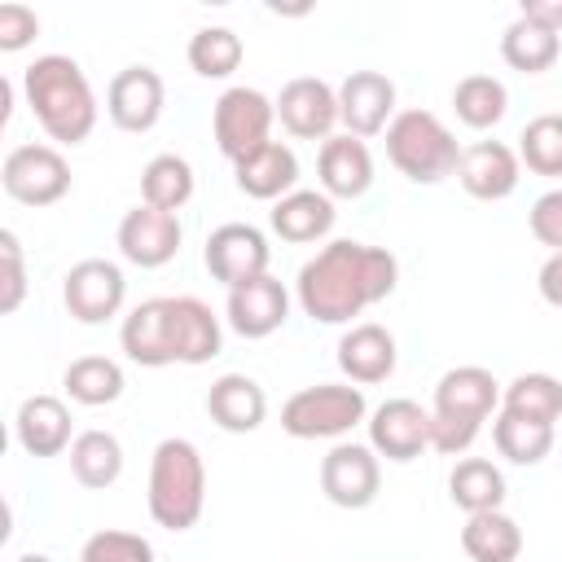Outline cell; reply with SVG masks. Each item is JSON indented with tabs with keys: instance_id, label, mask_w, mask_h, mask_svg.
<instances>
[{
	"instance_id": "obj_1",
	"label": "cell",
	"mask_w": 562,
	"mask_h": 562,
	"mask_svg": "<svg viewBox=\"0 0 562 562\" xmlns=\"http://www.w3.org/2000/svg\"><path fill=\"white\" fill-rule=\"evenodd\" d=\"M395 281H400V263L391 250L338 237L299 268L294 294H299L303 316L321 325H347L364 307L382 303L395 290Z\"/></svg>"
},
{
	"instance_id": "obj_2",
	"label": "cell",
	"mask_w": 562,
	"mask_h": 562,
	"mask_svg": "<svg viewBox=\"0 0 562 562\" xmlns=\"http://www.w3.org/2000/svg\"><path fill=\"white\" fill-rule=\"evenodd\" d=\"M119 342L127 351V360L145 364V369H162V364H206L220 356V316L193 299V294H176V299H145L123 316Z\"/></svg>"
},
{
	"instance_id": "obj_3",
	"label": "cell",
	"mask_w": 562,
	"mask_h": 562,
	"mask_svg": "<svg viewBox=\"0 0 562 562\" xmlns=\"http://www.w3.org/2000/svg\"><path fill=\"white\" fill-rule=\"evenodd\" d=\"M22 92L35 123L57 145H83L97 127V97L83 66L66 53H44L22 70Z\"/></svg>"
},
{
	"instance_id": "obj_4",
	"label": "cell",
	"mask_w": 562,
	"mask_h": 562,
	"mask_svg": "<svg viewBox=\"0 0 562 562\" xmlns=\"http://www.w3.org/2000/svg\"><path fill=\"white\" fill-rule=\"evenodd\" d=\"M501 404V382L483 369V364H457L439 378L435 386V408H430V426H435V452L457 457L465 452L483 422L492 417V408Z\"/></svg>"
},
{
	"instance_id": "obj_5",
	"label": "cell",
	"mask_w": 562,
	"mask_h": 562,
	"mask_svg": "<svg viewBox=\"0 0 562 562\" xmlns=\"http://www.w3.org/2000/svg\"><path fill=\"white\" fill-rule=\"evenodd\" d=\"M149 518L167 531H189L206 509V465L189 439H162L149 457Z\"/></svg>"
},
{
	"instance_id": "obj_6",
	"label": "cell",
	"mask_w": 562,
	"mask_h": 562,
	"mask_svg": "<svg viewBox=\"0 0 562 562\" xmlns=\"http://www.w3.org/2000/svg\"><path fill=\"white\" fill-rule=\"evenodd\" d=\"M386 158L413 184H439V180L457 176L461 145H457V136L448 132V123L439 114L400 110L386 127Z\"/></svg>"
},
{
	"instance_id": "obj_7",
	"label": "cell",
	"mask_w": 562,
	"mask_h": 562,
	"mask_svg": "<svg viewBox=\"0 0 562 562\" xmlns=\"http://www.w3.org/2000/svg\"><path fill=\"white\" fill-rule=\"evenodd\" d=\"M364 391L347 382H316L281 404V430L294 439H338L364 422Z\"/></svg>"
},
{
	"instance_id": "obj_8",
	"label": "cell",
	"mask_w": 562,
	"mask_h": 562,
	"mask_svg": "<svg viewBox=\"0 0 562 562\" xmlns=\"http://www.w3.org/2000/svg\"><path fill=\"white\" fill-rule=\"evenodd\" d=\"M272 119H277V105L259 88H228L215 101V114H211L220 154L228 162H241L255 149H263L272 140Z\"/></svg>"
},
{
	"instance_id": "obj_9",
	"label": "cell",
	"mask_w": 562,
	"mask_h": 562,
	"mask_svg": "<svg viewBox=\"0 0 562 562\" xmlns=\"http://www.w3.org/2000/svg\"><path fill=\"white\" fill-rule=\"evenodd\" d=\"M0 184L22 206H53L70 193V167L53 145H18L4 154Z\"/></svg>"
},
{
	"instance_id": "obj_10",
	"label": "cell",
	"mask_w": 562,
	"mask_h": 562,
	"mask_svg": "<svg viewBox=\"0 0 562 562\" xmlns=\"http://www.w3.org/2000/svg\"><path fill=\"white\" fill-rule=\"evenodd\" d=\"M61 299H66V312L79 325H101V321L119 316V307L127 299L123 268L110 263V259H79L61 277Z\"/></svg>"
},
{
	"instance_id": "obj_11",
	"label": "cell",
	"mask_w": 562,
	"mask_h": 562,
	"mask_svg": "<svg viewBox=\"0 0 562 562\" xmlns=\"http://www.w3.org/2000/svg\"><path fill=\"white\" fill-rule=\"evenodd\" d=\"M382 465L369 443H334L321 461V492L338 509H364L378 501Z\"/></svg>"
},
{
	"instance_id": "obj_12",
	"label": "cell",
	"mask_w": 562,
	"mask_h": 562,
	"mask_svg": "<svg viewBox=\"0 0 562 562\" xmlns=\"http://www.w3.org/2000/svg\"><path fill=\"white\" fill-rule=\"evenodd\" d=\"M268 237L255 228V224H220L211 237H206V246H202V259H206V272L220 281V285H228V290H237V285H246V281H255V277H263L268 272Z\"/></svg>"
},
{
	"instance_id": "obj_13",
	"label": "cell",
	"mask_w": 562,
	"mask_h": 562,
	"mask_svg": "<svg viewBox=\"0 0 562 562\" xmlns=\"http://www.w3.org/2000/svg\"><path fill=\"white\" fill-rule=\"evenodd\" d=\"M277 105V119L290 136L299 140H329L334 136V123H338V88H329L325 79L316 75H299L281 88V97L272 101Z\"/></svg>"
},
{
	"instance_id": "obj_14",
	"label": "cell",
	"mask_w": 562,
	"mask_h": 562,
	"mask_svg": "<svg viewBox=\"0 0 562 562\" xmlns=\"http://www.w3.org/2000/svg\"><path fill=\"white\" fill-rule=\"evenodd\" d=\"M435 443L430 413L417 400H386L369 413V448L386 461H413Z\"/></svg>"
},
{
	"instance_id": "obj_15",
	"label": "cell",
	"mask_w": 562,
	"mask_h": 562,
	"mask_svg": "<svg viewBox=\"0 0 562 562\" xmlns=\"http://www.w3.org/2000/svg\"><path fill=\"white\" fill-rule=\"evenodd\" d=\"M180 237H184L180 233V220L171 211L149 206V202L132 206L119 220V233H114L119 255L127 263H136V268H162V263H171L176 250H180Z\"/></svg>"
},
{
	"instance_id": "obj_16",
	"label": "cell",
	"mask_w": 562,
	"mask_h": 562,
	"mask_svg": "<svg viewBox=\"0 0 562 562\" xmlns=\"http://www.w3.org/2000/svg\"><path fill=\"white\" fill-rule=\"evenodd\" d=\"M395 114V83L382 70H351L338 83V123L347 136H378L391 127Z\"/></svg>"
},
{
	"instance_id": "obj_17",
	"label": "cell",
	"mask_w": 562,
	"mask_h": 562,
	"mask_svg": "<svg viewBox=\"0 0 562 562\" xmlns=\"http://www.w3.org/2000/svg\"><path fill=\"white\" fill-rule=\"evenodd\" d=\"M162 75L149 66H123L105 88V114L123 132H149L162 119Z\"/></svg>"
},
{
	"instance_id": "obj_18",
	"label": "cell",
	"mask_w": 562,
	"mask_h": 562,
	"mask_svg": "<svg viewBox=\"0 0 562 562\" xmlns=\"http://www.w3.org/2000/svg\"><path fill=\"white\" fill-rule=\"evenodd\" d=\"M224 312H228L233 334H241V338H268L290 316V290L272 272H263V277L228 290V307Z\"/></svg>"
},
{
	"instance_id": "obj_19",
	"label": "cell",
	"mask_w": 562,
	"mask_h": 562,
	"mask_svg": "<svg viewBox=\"0 0 562 562\" xmlns=\"http://www.w3.org/2000/svg\"><path fill=\"white\" fill-rule=\"evenodd\" d=\"M518 154L501 140H474L470 149H461V162H457V180L470 198L479 202H501L518 189Z\"/></svg>"
},
{
	"instance_id": "obj_20",
	"label": "cell",
	"mask_w": 562,
	"mask_h": 562,
	"mask_svg": "<svg viewBox=\"0 0 562 562\" xmlns=\"http://www.w3.org/2000/svg\"><path fill=\"white\" fill-rule=\"evenodd\" d=\"M338 369L351 378V386L386 382L395 373V338H391V329H382L373 321L351 325L338 338Z\"/></svg>"
},
{
	"instance_id": "obj_21",
	"label": "cell",
	"mask_w": 562,
	"mask_h": 562,
	"mask_svg": "<svg viewBox=\"0 0 562 562\" xmlns=\"http://www.w3.org/2000/svg\"><path fill=\"white\" fill-rule=\"evenodd\" d=\"M206 413H211V422H215L220 430H228V435H250V430H259L263 417H268V395H263V386H259L255 378H246V373H224V378H215L211 391H206Z\"/></svg>"
},
{
	"instance_id": "obj_22",
	"label": "cell",
	"mask_w": 562,
	"mask_h": 562,
	"mask_svg": "<svg viewBox=\"0 0 562 562\" xmlns=\"http://www.w3.org/2000/svg\"><path fill=\"white\" fill-rule=\"evenodd\" d=\"M316 171H321V193L329 198H360L369 184H373V154L360 136H329L321 145V158H316Z\"/></svg>"
},
{
	"instance_id": "obj_23",
	"label": "cell",
	"mask_w": 562,
	"mask_h": 562,
	"mask_svg": "<svg viewBox=\"0 0 562 562\" xmlns=\"http://www.w3.org/2000/svg\"><path fill=\"white\" fill-rule=\"evenodd\" d=\"M233 176H237V189H241L246 198L281 202V198L294 193V184H299V158H294L290 145L268 140V145L255 149L250 158L233 162Z\"/></svg>"
},
{
	"instance_id": "obj_24",
	"label": "cell",
	"mask_w": 562,
	"mask_h": 562,
	"mask_svg": "<svg viewBox=\"0 0 562 562\" xmlns=\"http://www.w3.org/2000/svg\"><path fill=\"white\" fill-rule=\"evenodd\" d=\"M13 435H18L22 452L57 457L75 443L70 439V408L57 395H31V400H22V408L13 417Z\"/></svg>"
},
{
	"instance_id": "obj_25",
	"label": "cell",
	"mask_w": 562,
	"mask_h": 562,
	"mask_svg": "<svg viewBox=\"0 0 562 562\" xmlns=\"http://www.w3.org/2000/svg\"><path fill=\"white\" fill-rule=\"evenodd\" d=\"M268 220H272V233H277L281 241L307 246V241H321V237L334 228L338 211H334V198H329V193L294 189V193H285V198L272 206Z\"/></svg>"
},
{
	"instance_id": "obj_26",
	"label": "cell",
	"mask_w": 562,
	"mask_h": 562,
	"mask_svg": "<svg viewBox=\"0 0 562 562\" xmlns=\"http://www.w3.org/2000/svg\"><path fill=\"white\" fill-rule=\"evenodd\" d=\"M461 549H465L470 562H518V553H522V527L509 514H501V509L465 514Z\"/></svg>"
},
{
	"instance_id": "obj_27",
	"label": "cell",
	"mask_w": 562,
	"mask_h": 562,
	"mask_svg": "<svg viewBox=\"0 0 562 562\" xmlns=\"http://www.w3.org/2000/svg\"><path fill=\"white\" fill-rule=\"evenodd\" d=\"M501 57H505V66H514L522 75H544L562 57V35L518 13L501 35Z\"/></svg>"
},
{
	"instance_id": "obj_28",
	"label": "cell",
	"mask_w": 562,
	"mask_h": 562,
	"mask_svg": "<svg viewBox=\"0 0 562 562\" xmlns=\"http://www.w3.org/2000/svg\"><path fill=\"white\" fill-rule=\"evenodd\" d=\"M70 474H75L79 487H92V492L119 483V474H123V443L110 430L75 435V443H70Z\"/></svg>"
},
{
	"instance_id": "obj_29",
	"label": "cell",
	"mask_w": 562,
	"mask_h": 562,
	"mask_svg": "<svg viewBox=\"0 0 562 562\" xmlns=\"http://www.w3.org/2000/svg\"><path fill=\"white\" fill-rule=\"evenodd\" d=\"M448 496L457 509L465 514H487L505 505V474L487 461V457H465L457 461V470L448 474Z\"/></svg>"
},
{
	"instance_id": "obj_30",
	"label": "cell",
	"mask_w": 562,
	"mask_h": 562,
	"mask_svg": "<svg viewBox=\"0 0 562 562\" xmlns=\"http://www.w3.org/2000/svg\"><path fill=\"white\" fill-rule=\"evenodd\" d=\"M452 110H457V119L465 127L487 132L509 114V92H505V83L496 75H465L452 88Z\"/></svg>"
},
{
	"instance_id": "obj_31",
	"label": "cell",
	"mask_w": 562,
	"mask_h": 562,
	"mask_svg": "<svg viewBox=\"0 0 562 562\" xmlns=\"http://www.w3.org/2000/svg\"><path fill=\"white\" fill-rule=\"evenodd\" d=\"M492 443H496V452H501L505 461H514V465H540V461L553 452V426L501 408L496 422H492Z\"/></svg>"
},
{
	"instance_id": "obj_32",
	"label": "cell",
	"mask_w": 562,
	"mask_h": 562,
	"mask_svg": "<svg viewBox=\"0 0 562 562\" xmlns=\"http://www.w3.org/2000/svg\"><path fill=\"white\" fill-rule=\"evenodd\" d=\"M61 386L75 404H88V408H101V404H114L123 395V369L105 356H79L70 360V369L61 373Z\"/></svg>"
},
{
	"instance_id": "obj_33",
	"label": "cell",
	"mask_w": 562,
	"mask_h": 562,
	"mask_svg": "<svg viewBox=\"0 0 562 562\" xmlns=\"http://www.w3.org/2000/svg\"><path fill=\"white\" fill-rule=\"evenodd\" d=\"M501 408L531 417V422H544V426H558L562 422V382L553 373H518L501 391Z\"/></svg>"
},
{
	"instance_id": "obj_34",
	"label": "cell",
	"mask_w": 562,
	"mask_h": 562,
	"mask_svg": "<svg viewBox=\"0 0 562 562\" xmlns=\"http://www.w3.org/2000/svg\"><path fill=\"white\" fill-rule=\"evenodd\" d=\"M140 198L158 211H180L189 198H193V167L180 158V154H158L145 162L140 171Z\"/></svg>"
},
{
	"instance_id": "obj_35",
	"label": "cell",
	"mask_w": 562,
	"mask_h": 562,
	"mask_svg": "<svg viewBox=\"0 0 562 562\" xmlns=\"http://www.w3.org/2000/svg\"><path fill=\"white\" fill-rule=\"evenodd\" d=\"M241 57H246L241 35L228 31V26H202L189 40V66L202 79H228L241 66Z\"/></svg>"
},
{
	"instance_id": "obj_36",
	"label": "cell",
	"mask_w": 562,
	"mask_h": 562,
	"mask_svg": "<svg viewBox=\"0 0 562 562\" xmlns=\"http://www.w3.org/2000/svg\"><path fill=\"white\" fill-rule=\"evenodd\" d=\"M518 162L536 176H562V114H536L518 132Z\"/></svg>"
},
{
	"instance_id": "obj_37",
	"label": "cell",
	"mask_w": 562,
	"mask_h": 562,
	"mask_svg": "<svg viewBox=\"0 0 562 562\" xmlns=\"http://www.w3.org/2000/svg\"><path fill=\"white\" fill-rule=\"evenodd\" d=\"M79 562H154V544L136 531H97L83 540Z\"/></svg>"
},
{
	"instance_id": "obj_38",
	"label": "cell",
	"mask_w": 562,
	"mask_h": 562,
	"mask_svg": "<svg viewBox=\"0 0 562 562\" xmlns=\"http://www.w3.org/2000/svg\"><path fill=\"white\" fill-rule=\"evenodd\" d=\"M0 263H4V290H0V312H18L22 299H26V263H22V246H18V233L4 228L0 233Z\"/></svg>"
},
{
	"instance_id": "obj_39",
	"label": "cell",
	"mask_w": 562,
	"mask_h": 562,
	"mask_svg": "<svg viewBox=\"0 0 562 562\" xmlns=\"http://www.w3.org/2000/svg\"><path fill=\"white\" fill-rule=\"evenodd\" d=\"M527 228H531V237H536L540 246L562 250V189H549V193H540V198L531 202Z\"/></svg>"
},
{
	"instance_id": "obj_40",
	"label": "cell",
	"mask_w": 562,
	"mask_h": 562,
	"mask_svg": "<svg viewBox=\"0 0 562 562\" xmlns=\"http://www.w3.org/2000/svg\"><path fill=\"white\" fill-rule=\"evenodd\" d=\"M35 35H40L35 9H26V4H18V0L0 4V53H18V48H26Z\"/></svg>"
},
{
	"instance_id": "obj_41",
	"label": "cell",
	"mask_w": 562,
	"mask_h": 562,
	"mask_svg": "<svg viewBox=\"0 0 562 562\" xmlns=\"http://www.w3.org/2000/svg\"><path fill=\"white\" fill-rule=\"evenodd\" d=\"M536 285H540V299H544L549 307H558V312H562V250H553V255L540 263Z\"/></svg>"
},
{
	"instance_id": "obj_42",
	"label": "cell",
	"mask_w": 562,
	"mask_h": 562,
	"mask_svg": "<svg viewBox=\"0 0 562 562\" xmlns=\"http://www.w3.org/2000/svg\"><path fill=\"white\" fill-rule=\"evenodd\" d=\"M518 13L562 35V0H522V9H518Z\"/></svg>"
},
{
	"instance_id": "obj_43",
	"label": "cell",
	"mask_w": 562,
	"mask_h": 562,
	"mask_svg": "<svg viewBox=\"0 0 562 562\" xmlns=\"http://www.w3.org/2000/svg\"><path fill=\"white\" fill-rule=\"evenodd\" d=\"M13 562H53L48 553H22V558H13Z\"/></svg>"
}]
</instances>
